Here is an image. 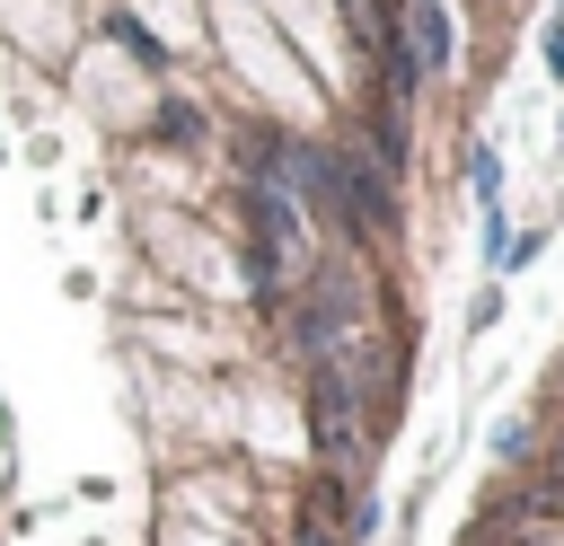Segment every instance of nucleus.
<instances>
[{
    "label": "nucleus",
    "mask_w": 564,
    "mask_h": 546,
    "mask_svg": "<svg viewBox=\"0 0 564 546\" xmlns=\"http://www.w3.org/2000/svg\"><path fill=\"white\" fill-rule=\"evenodd\" d=\"M405 18H414V70H423V79H441V70L458 62V35H449V9H441V0H405Z\"/></svg>",
    "instance_id": "obj_1"
},
{
    "label": "nucleus",
    "mask_w": 564,
    "mask_h": 546,
    "mask_svg": "<svg viewBox=\"0 0 564 546\" xmlns=\"http://www.w3.org/2000/svg\"><path fill=\"white\" fill-rule=\"evenodd\" d=\"M476 194H485V211H502V159L494 150H476Z\"/></svg>",
    "instance_id": "obj_2"
},
{
    "label": "nucleus",
    "mask_w": 564,
    "mask_h": 546,
    "mask_svg": "<svg viewBox=\"0 0 564 546\" xmlns=\"http://www.w3.org/2000/svg\"><path fill=\"white\" fill-rule=\"evenodd\" d=\"M546 70L564 79V26H546Z\"/></svg>",
    "instance_id": "obj_3"
},
{
    "label": "nucleus",
    "mask_w": 564,
    "mask_h": 546,
    "mask_svg": "<svg viewBox=\"0 0 564 546\" xmlns=\"http://www.w3.org/2000/svg\"><path fill=\"white\" fill-rule=\"evenodd\" d=\"M555 9H564V0H555ZM555 26H564V18H555Z\"/></svg>",
    "instance_id": "obj_4"
}]
</instances>
